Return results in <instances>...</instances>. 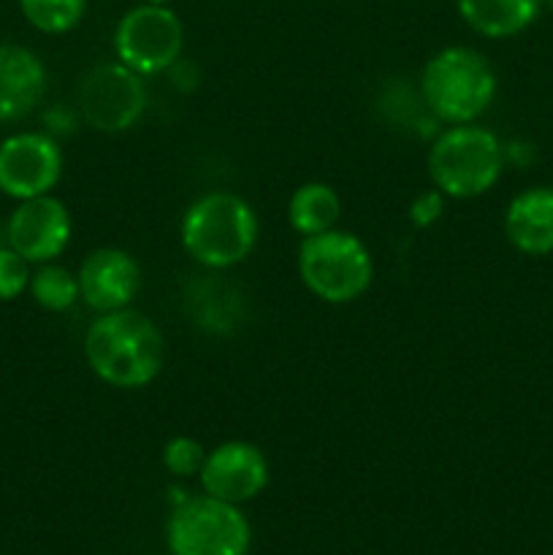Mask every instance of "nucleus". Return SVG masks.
I'll return each instance as SVG.
<instances>
[{
  "label": "nucleus",
  "instance_id": "5",
  "mask_svg": "<svg viewBox=\"0 0 553 555\" xmlns=\"http://www.w3.org/2000/svg\"><path fill=\"white\" fill-rule=\"evenodd\" d=\"M298 276L320 301L352 304L372 285L374 260L356 233L331 228L325 233L301 238Z\"/></svg>",
  "mask_w": 553,
  "mask_h": 555
},
{
  "label": "nucleus",
  "instance_id": "7",
  "mask_svg": "<svg viewBox=\"0 0 553 555\" xmlns=\"http://www.w3.org/2000/svg\"><path fill=\"white\" fill-rule=\"evenodd\" d=\"M184 47L182 20L168 5L141 3L114 27V54L139 76H155L179 63Z\"/></svg>",
  "mask_w": 553,
  "mask_h": 555
},
{
  "label": "nucleus",
  "instance_id": "10",
  "mask_svg": "<svg viewBox=\"0 0 553 555\" xmlns=\"http://www.w3.org/2000/svg\"><path fill=\"white\" fill-rule=\"evenodd\" d=\"M70 233H74V220L68 206L52 193L20 201L5 222V244L30 266L57 260L70 244Z\"/></svg>",
  "mask_w": 553,
  "mask_h": 555
},
{
  "label": "nucleus",
  "instance_id": "15",
  "mask_svg": "<svg viewBox=\"0 0 553 555\" xmlns=\"http://www.w3.org/2000/svg\"><path fill=\"white\" fill-rule=\"evenodd\" d=\"M455 9L477 36L504 41L535 25L542 0H455Z\"/></svg>",
  "mask_w": 553,
  "mask_h": 555
},
{
  "label": "nucleus",
  "instance_id": "20",
  "mask_svg": "<svg viewBox=\"0 0 553 555\" xmlns=\"http://www.w3.org/2000/svg\"><path fill=\"white\" fill-rule=\"evenodd\" d=\"M30 263L20 253L0 244V301H14L30 287Z\"/></svg>",
  "mask_w": 553,
  "mask_h": 555
},
{
  "label": "nucleus",
  "instance_id": "1",
  "mask_svg": "<svg viewBox=\"0 0 553 555\" xmlns=\"http://www.w3.org/2000/svg\"><path fill=\"white\" fill-rule=\"evenodd\" d=\"M85 358L101 383L139 390L160 377L166 341L146 314L128 307L92 320L85 334Z\"/></svg>",
  "mask_w": 553,
  "mask_h": 555
},
{
  "label": "nucleus",
  "instance_id": "6",
  "mask_svg": "<svg viewBox=\"0 0 553 555\" xmlns=\"http://www.w3.org/2000/svg\"><path fill=\"white\" fill-rule=\"evenodd\" d=\"M166 545L171 555H247L253 547V526L239 504L201 493L173 504L166 524Z\"/></svg>",
  "mask_w": 553,
  "mask_h": 555
},
{
  "label": "nucleus",
  "instance_id": "18",
  "mask_svg": "<svg viewBox=\"0 0 553 555\" xmlns=\"http://www.w3.org/2000/svg\"><path fill=\"white\" fill-rule=\"evenodd\" d=\"M20 11L33 30L63 36L85 20L87 0H20Z\"/></svg>",
  "mask_w": 553,
  "mask_h": 555
},
{
  "label": "nucleus",
  "instance_id": "21",
  "mask_svg": "<svg viewBox=\"0 0 553 555\" xmlns=\"http://www.w3.org/2000/svg\"><path fill=\"white\" fill-rule=\"evenodd\" d=\"M442 211H445V195L434 188V190H423L421 195H415L407 215H410V222L415 228H428L442 217Z\"/></svg>",
  "mask_w": 553,
  "mask_h": 555
},
{
  "label": "nucleus",
  "instance_id": "24",
  "mask_svg": "<svg viewBox=\"0 0 553 555\" xmlns=\"http://www.w3.org/2000/svg\"><path fill=\"white\" fill-rule=\"evenodd\" d=\"M5 242V231H0V244H3Z\"/></svg>",
  "mask_w": 553,
  "mask_h": 555
},
{
  "label": "nucleus",
  "instance_id": "16",
  "mask_svg": "<svg viewBox=\"0 0 553 555\" xmlns=\"http://www.w3.org/2000/svg\"><path fill=\"white\" fill-rule=\"evenodd\" d=\"M342 198L329 182H304L287 201V222L298 236H314L339 225Z\"/></svg>",
  "mask_w": 553,
  "mask_h": 555
},
{
  "label": "nucleus",
  "instance_id": "11",
  "mask_svg": "<svg viewBox=\"0 0 553 555\" xmlns=\"http://www.w3.org/2000/svg\"><path fill=\"white\" fill-rule=\"evenodd\" d=\"M269 475V461L258 444L231 439L206 453L198 480L209 496L228 504H244L266 491Z\"/></svg>",
  "mask_w": 553,
  "mask_h": 555
},
{
  "label": "nucleus",
  "instance_id": "8",
  "mask_svg": "<svg viewBox=\"0 0 553 555\" xmlns=\"http://www.w3.org/2000/svg\"><path fill=\"white\" fill-rule=\"evenodd\" d=\"M81 119L101 133H125L146 112L144 76L130 70L119 60L101 63L81 79L79 92Z\"/></svg>",
  "mask_w": 553,
  "mask_h": 555
},
{
  "label": "nucleus",
  "instance_id": "14",
  "mask_svg": "<svg viewBox=\"0 0 553 555\" xmlns=\"http://www.w3.org/2000/svg\"><path fill=\"white\" fill-rule=\"evenodd\" d=\"M504 236L518 253L542 258L553 253V188H526L504 209Z\"/></svg>",
  "mask_w": 553,
  "mask_h": 555
},
{
  "label": "nucleus",
  "instance_id": "13",
  "mask_svg": "<svg viewBox=\"0 0 553 555\" xmlns=\"http://www.w3.org/2000/svg\"><path fill=\"white\" fill-rule=\"evenodd\" d=\"M47 92L41 57L20 43H0V122L25 119Z\"/></svg>",
  "mask_w": 553,
  "mask_h": 555
},
{
  "label": "nucleus",
  "instance_id": "2",
  "mask_svg": "<svg viewBox=\"0 0 553 555\" xmlns=\"http://www.w3.org/2000/svg\"><path fill=\"white\" fill-rule=\"evenodd\" d=\"M179 238L184 253L204 269H233L244 263L258 244V215L242 195L215 190L188 206Z\"/></svg>",
  "mask_w": 553,
  "mask_h": 555
},
{
  "label": "nucleus",
  "instance_id": "3",
  "mask_svg": "<svg viewBox=\"0 0 553 555\" xmlns=\"http://www.w3.org/2000/svg\"><path fill=\"white\" fill-rule=\"evenodd\" d=\"M421 98L439 122H477L497 98L493 65L472 47L439 49L423 65Z\"/></svg>",
  "mask_w": 553,
  "mask_h": 555
},
{
  "label": "nucleus",
  "instance_id": "22",
  "mask_svg": "<svg viewBox=\"0 0 553 555\" xmlns=\"http://www.w3.org/2000/svg\"><path fill=\"white\" fill-rule=\"evenodd\" d=\"M141 3H152V5H168V3H173V0H141Z\"/></svg>",
  "mask_w": 553,
  "mask_h": 555
},
{
  "label": "nucleus",
  "instance_id": "4",
  "mask_svg": "<svg viewBox=\"0 0 553 555\" xmlns=\"http://www.w3.org/2000/svg\"><path fill=\"white\" fill-rule=\"evenodd\" d=\"M504 146L480 125H450L428 146V177L445 198L470 201L486 195L504 171Z\"/></svg>",
  "mask_w": 553,
  "mask_h": 555
},
{
  "label": "nucleus",
  "instance_id": "17",
  "mask_svg": "<svg viewBox=\"0 0 553 555\" xmlns=\"http://www.w3.org/2000/svg\"><path fill=\"white\" fill-rule=\"evenodd\" d=\"M30 296L47 312H68L81 298L79 276L60 263H41L30 274Z\"/></svg>",
  "mask_w": 553,
  "mask_h": 555
},
{
  "label": "nucleus",
  "instance_id": "23",
  "mask_svg": "<svg viewBox=\"0 0 553 555\" xmlns=\"http://www.w3.org/2000/svg\"><path fill=\"white\" fill-rule=\"evenodd\" d=\"M542 5H548V9L553 11V0H542Z\"/></svg>",
  "mask_w": 553,
  "mask_h": 555
},
{
  "label": "nucleus",
  "instance_id": "9",
  "mask_svg": "<svg viewBox=\"0 0 553 555\" xmlns=\"http://www.w3.org/2000/svg\"><path fill=\"white\" fill-rule=\"evenodd\" d=\"M63 177V150L49 133L22 130L0 141V193L14 201L49 195Z\"/></svg>",
  "mask_w": 553,
  "mask_h": 555
},
{
  "label": "nucleus",
  "instance_id": "19",
  "mask_svg": "<svg viewBox=\"0 0 553 555\" xmlns=\"http://www.w3.org/2000/svg\"><path fill=\"white\" fill-rule=\"evenodd\" d=\"M206 453H209V450H206L198 439L179 434V437L168 439L166 448H163V466L168 469V475L179 477V480H188V477L201 475Z\"/></svg>",
  "mask_w": 553,
  "mask_h": 555
},
{
  "label": "nucleus",
  "instance_id": "12",
  "mask_svg": "<svg viewBox=\"0 0 553 555\" xmlns=\"http://www.w3.org/2000/svg\"><path fill=\"white\" fill-rule=\"evenodd\" d=\"M81 301L98 314L119 312L136 301L141 291V266L119 247H98L81 260L79 271Z\"/></svg>",
  "mask_w": 553,
  "mask_h": 555
}]
</instances>
